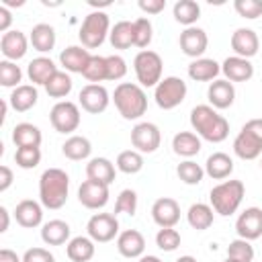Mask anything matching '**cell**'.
<instances>
[{"label": "cell", "mask_w": 262, "mask_h": 262, "mask_svg": "<svg viewBox=\"0 0 262 262\" xmlns=\"http://www.w3.org/2000/svg\"><path fill=\"white\" fill-rule=\"evenodd\" d=\"M192 129L211 143H221L229 135V123L223 115H219L211 104H196L190 111Z\"/></svg>", "instance_id": "1"}, {"label": "cell", "mask_w": 262, "mask_h": 262, "mask_svg": "<svg viewBox=\"0 0 262 262\" xmlns=\"http://www.w3.org/2000/svg\"><path fill=\"white\" fill-rule=\"evenodd\" d=\"M70 178L61 168H47L39 178V199L47 209H61L68 201Z\"/></svg>", "instance_id": "2"}, {"label": "cell", "mask_w": 262, "mask_h": 262, "mask_svg": "<svg viewBox=\"0 0 262 262\" xmlns=\"http://www.w3.org/2000/svg\"><path fill=\"white\" fill-rule=\"evenodd\" d=\"M113 102H115L119 115L127 121L139 119L147 111V96H145L143 88L139 84H131V82H123L115 88Z\"/></svg>", "instance_id": "3"}, {"label": "cell", "mask_w": 262, "mask_h": 262, "mask_svg": "<svg viewBox=\"0 0 262 262\" xmlns=\"http://www.w3.org/2000/svg\"><path fill=\"white\" fill-rule=\"evenodd\" d=\"M244 194H246V186L242 180H225V182L211 188L209 199H211V207L215 213L229 217L242 205Z\"/></svg>", "instance_id": "4"}, {"label": "cell", "mask_w": 262, "mask_h": 262, "mask_svg": "<svg viewBox=\"0 0 262 262\" xmlns=\"http://www.w3.org/2000/svg\"><path fill=\"white\" fill-rule=\"evenodd\" d=\"M233 151L242 160H256L262 154V119H250L233 139Z\"/></svg>", "instance_id": "5"}, {"label": "cell", "mask_w": 262, "mask_h": 262, "mask_svg": "<svg viewBox=\"0 0 262 262\" xmlns=\"http://www.w3.org/2000/svg\"><path fill=\"white\" fill-rule=\"evenodd\" d=\"M108 25L111 23H108V14L106 12H102V10L90 12L84 18V23L80 27V33H78V37L82 41V47H86V49L100 47L104 43L106 35H111L108 33Z\"/></svg>", "instance_id": "6"}, {"label": "cell", "mask_w": 262, "mask_h": 262, "mask_svg": "<svg viewBox=\"0 0 262 262\" xmlns=\"http://www.w3.org/2000/svg\"><path fill=\"white\" fill-rule=\"evenodd\" d=\"M162 57L160 53L151 51V49H143L135 55L133 59V70H135V76H137V82L141 86H158L160 80H162Z\"/></svg>", "instance_id": "7"}, {"label": "cell", "mask_w": 262, "mask_h": 262, "mask_svg": "<svg viewBox=\"0 0 262 262\" xmlns=\"http://www.w3.org/2000/svg\"><path fill=\"white\" fill-rule=\"evenodd\" d=\"M184 96H186V82L176 76H168V78L160 80V84L156 86V92H154L156 104L164 111L176 108L184 100Z\"/></svg>", "instance_id": "8"}, {"label": "cell", "mask_w": 262, "mask_h": 262, "mask_svg": "<svg viewBox=\"0 0 262 262\" xmlns=\"http://www.w3.org/2000/svg\"><path fill=\"white\" fill-rule=\"evenodd\" d=\"M49 121L57 133H72L80 125V108L70 100H59L49 113Z\"/></svg>", "instance_id": "9"}, {"label": "cell", "mask_w": 262, "mask_h": 262, "mask_svg": "<svg viewBox=\"0 0 262 262\" xmlns=\"http://www.w3.org/2000/svg\"><path fill=\"white\" fill-rule=\"evenodd\" d=\"M88 237L92 242H111L115 239V235L119 233V221H117V215L113 213H96L88 219Z\"/></svg>", "instance_id": "10"}, {"label": "cell", "mask_w": 262, "mask_h": 262, "mask_svg": "<svg viewBox=\"0 0 262 262\" xmlns=\"http://www.w3.org/2000/svg\"><path fill=\"white\" fill-rule=\"evenodd\" d=\"M160 141H162V133L154 123L143 121L131 129V143L139 154H154L160 147Z\"/></svg>", "instance_id": "11"}, {"label": "cell", "mask_w": 262, "mask_h": 262, "mask_svg": "<svg viewBox=\"0 0 262 262\" xmlns=\"http://www.w3.org/2000/svg\"><path fill=\"white\" fill-rule=\"evenodd\" d=\"M235 231L242 239H258L262 235V209L260 207H248L235 221Z\"/></svg>", "instance_id": "12"}, {"label": "cell", "mask_w": 262, "mask_h": 262, "mask_svg": "<svg viewBox=\"0 0 262 262\" xmlns=\"http://www.w3.org/2000/svg\"><path fill=\"white\" fill-rule=\"evenodd\" d=\"M78 201L86 209H100L108 203V186L96 180H84L78 188Z\"/></svg>", "instance_id": "13"}, {"label": "cell", "mask_w": 262, "mask_h": 262, "mask_svg": "<svg viewBox=\"0 0 262 262\" xmlns=\"http://www.w3.org/2000/svg\"><path fill=\"white\" fill-rule=\"evenodd\" d=\"M80 104L86 113H92V115H98L102 111H106L108 106V92L104 86L100 84H86L82 90H80Z\"/></svg>", "instance_id": "14"}, {"label": "cell", "mask_w": 262, "mask_h": 262, "mask_svg": "<svg viewBox=\"0 0 262 262\" xmlns=\"http://www.w3.org/2000/svg\"><path fill=\"white\" fill-rule=\"evenodd\" d=\"M207 43H209V37H207V33H205L203 29H199V27H188V29H184V31L180 33V49H182V53L188 55V57L199 59V57L205 53Z\"/></svg>", "instance_id": "15"}, {"label": "cell", "mask_w": 262, "mask_h": 262, "mask_svg": "<svg viewBox=\"0 0 262 262\" xmlns=\"http://www.w3.org/2000/svg\"><path fill=\"white\" fill-rule=\"evenodd\" d=\"M151 217L160 227H174L180 219V205L170 196H162L151 205Z\"/></svg>", "instance_id": "16"}, {"label": "cell", "mask_w": 262, "mask_h": 262, "mask_svg": "<svg viewBox=\"0 0 262 262\" xmlns=\"http://www.w3.org/2000/svg\"><path fill=\"white\" fill-rule=\"evenodd\" d=\"M258 47H260V39L256 35V31L252 29H235L233 35H231V49L235 51L237 57H244V59H250L258 53Z\"/></svg>", "instance_id": "17"}, {"label": "cell", "mask_w": 262, "mask_h": 262, "mask_svg": "<svg viewBox=\"0 0 262 262\" xmlns=\"http://www.w3.org/2000/svg\"><path fill=\"white\" fill-rule=\"evenodd\" d=\"M27 47H29V41H27L25 33H20V31H16V29L4 33L2 39H0V51H2V55H4L8 61H16V59L25 57Z\"/></svg>", "instance_id": "18"}, {"label": "cell", "mask_w": 262, "mask_h": 262, "mask_svg": "<svg viewBox=\"0 0 262 262\" xmlns=\"http://www.w3.org/2000/svg\"><path fill=\"white\" fill-rule=\"evenodd\" d=\"M207 96L213 108H229L235 98V88L229 80H213L207 90Z\"/></svg>", "instance_id": "19"}, {"label": "cell", "mask_w": 262, "mask_h": 262, "mask_svg": "<svg viewBox=\"0 0 262 262\" xmlns=\"http://www.w3.org/2000/svg\"><path fill=\"white\" fill-rule=\"evenodd\" d=\"M117 250L125 258H139L145 250V237L137 229H125L117 237Z\"/></svg>", "instance_id": "20"}, {"label": "cell", "mask_w": 262, "mask_h": 262, "mask_svg": "<svg viewBox=\"0 0 262 262\" xmlns=\"http://www.w3.org/2000/svg\"><path fill=\"white\" fill-rule=\"evenodd\" d=\"M90 51L86 47H80V45H70L66 47L61 53H59V61L61 66L68 70V72H74V74H82L90 61Z\"/></svg>", "instance_id": "21"}, {"label": "cell", "mask_w": 262, "mask_h": 262, "mask_svg": "<svg viewBox=\"0 0 262 262\" xmlns=\"http://www.w3.org/2000/svg\"><path fill=\"white\" fill-rule=\"evenodd\" d=\"M221 72L229 82H248L254 76V66L250 63V59L231 55L221 63Z\"/></svg>", "instance_id": "22"}, {"label": "cell", "mask_w": 262, "mask_h": 262, "mask_svg": "<svg viewBox=\"0 0 262 262\" xmlns=\"http://www.w3.org/2000/svg\"><path fill=\"white\" fill-rule=\"evenodd\" d=\"M14 219H16V223H18L20 227H27V229L37 227V225L43 221V209H41V205H39L37 201L25 199V201H20V203L16 205V209H14Z\"/></svg>", "instance_id": "23"}, {"label": "cell", "mask_w": 262, "mask_h": 262, "mask_svg": "<svg viewBox=\"0 0 262 262\" xmlns=\"http://www.w3.org/2000/svg\"><path fill=\"white\" fill-rule=\"evenodd\" d=\"M37 98H39L37 88L31 86V84H20V86H16V88L12 90V94L8 96L10 106H12L16 113H27L29 108H33V106L37 104Z\"/></svg>", "instance_id": "24"}, {"label": "cell", "mask_w": 262, "mask_h": 262, "mask_svg": "<svg viewBox=\"0 0 262 262\" xmlns=\"http://www.w3.org/2000/svg\"><path fill=\"white\" fill-rule=\"evenodd\" d=\"M233 172V160L223 154V151H215L207 158L205 164V174H209L213 180H223Z\"/></svg>", "instance_id": "25"}, {"label": "cell", "mask_w": 262, "mask_h": 262, "mask_svg": "<svg viewBox=\"0 0 262 262\" xmlns=\"http://www.w3.org/2000/svg\"><path fill=\"white\" fill-rule=\"evenodd\" d=\"M70 225L61 219H51L41 227V239L47 246H61L70 239Z\"/></svg>", "instance_id": "26"}, {"label": "cell", "mask_w": 262, "mask_h": 262, "mask_svg": "<svg viewBox=\"0 0 262 262\" xmlns=\"http://www.w3.org/2000/svg\"><path fill=\"white\" fill-rule=\"evenodd\" d=\"M86 176H88V180H96V182H102L108 186L115 180V166L106 158H92L86 164Z\"/></svg>", "instance_id": "27"}, {"label": "cell", "mask_w": 262, "mask_h": 262, "mask_svg": "<svg viewBox=\"0 0 262 262\" xmlns=\"http://www.w3.org/2000/svg\"><path fill=\"white\" fill-rule=\"evenodd\" d=\"M57 72V68H55V63L49 59V57H35L29 66H27V76H29V80L33 82V84H47L49 82V78L53 76Z\"/></svg>", "instance_id": "28"}, {"label": "cell", "mask_w": 262, "mask_h": 262, "mask_svg": "<svg viewBox=\"0 0 262 262\" xmlns=\"http://www.w3.org/2000/svg\"><path fill=\"white\" fill-rule=\"evenodd\" d=\"M219 72H221V66H219L215 59H209V57H199V59H194L192 63H188V76H190L194 82H209V80H215Z\"/></svg>", "instance_id": "29"}, {"label": "cell", "mask_w": 262, "mask_h": 262, "mask_svg": "<svg viewBox=\"0 0 262 262\" xmlns=\"http://www.w3.org/2000/svg\"><path fill=\"white\" fill-rule=\"evenodd\" d=\"M41 139L43 135L33 123H18L12 129V141L16 143V147H39Z\"/></svg>", "instance_id": "30"}, {"label": "cell", "mask_w": 262, "mask_h": 262, "mask_svg": "<svg viewBox=\"0 0 262 262\" xmlns=\"http://www.w3.org/2000/svg\"><path fill=\"white\" fill-rule=\"evenodd\" d=\"M29 39H31L33 49H37L41 53H47V51H51L55 47V29L51 25H47V23H39V25L33 27Z\"/></svg>", "instance_id": "31"}, {"label": "cell", "mask_w": 262, "mask_h": 262, "mask_svg": "<svg viewBox=\"0 0 262 262\" xmlns=\"http://www.w3.org/2000/svg\"><path fill=\"white\" fill-rule=\"evenodd\" d=\"M172 149L174 154L178 156H184V158H192L201 151V139L196 137V133L192 131H180L174 135L172 139Z\"/></svg>", "instance_id": "32"}, {"label": "cell", "mask_w": 262, "mask_h": 262, "mask_svg": "<svg viewBox=\"0 0 262 262\" xmlns=\"http://www.w3.org/2000/svg\"><path fill=\"white\" fill-rule=\"evenodd\" d=\"M66 254L72 262H88L94 256V242L90 237H84V235L72 237L68 242Z\"/></svg>", "instance_id": "33"}, {"label": "cell", "mask_w": 262, "mask_h": 262, "mask_svg": "<svg viewBox=\"0 0 262 262\" xmlns=\"http://www.w3.org/2000/svg\"><path fill=\"white\" fill-rule=\"evenodd\" d=\"M186 219H188V225L192 229L205 231L213 225V207H209L205 203H194V205H190Z\"/></svg>", "instance_id": "34"}, {"label": "cell", "mask_w": 262, "mask_h": 262, "mask_svg": "<svg viewBox=\"0 0 262 262\" xmlns=\"http://www.w3.org/2000/svg\"><path fill=\"white\" fill-rule=\"evenodd\" d=\"M61 151H63V156H66L68 160L78 162V160H86V158L90 156L92 145H90V141H88L86 137H82V135H72V137L66 139V143L61 145Z\"/></svg>", "instance_id": "35"}, {"label": "cell", "mask_w": 262, "mask_h": 262, "mask_svg": "<svg viewBox=\"0 0 262 262\" xmlns=\"http://www.w3.org/2000/svg\"><path fill=\"white\" fill-rule=\"evenodd\" d=\"M111 45L115 49H129L135 41V33H133V23L129 20H119L113 29H111Z\"/></svg>", "instance_id": "36"}, {"label": "cell", "mask_w": 262, "mask_h": 262, "mask_svg": "<svg viewBox=\"0 0 262 262\" xmlns=\"http://www.w3.org/2000/svg\"><path fill=\"white\" fill-rule=\"evenodd\" d=\"M199 16H201V6L194 0H178L174 4V18L186 29L192 27L199 20Z\"/></svg>", "instance_id": "37"}, {"label": "cell", "mask_w": 262, "mask_h": 262, "mask_svg": "<svg viewBox=\"0 0 262 262\" xmlns=\"http://www.w3.org/2000/svg\"><path fill=\"white\" fill-rule=\"evenodd\" d=\"M45 90H47V94L51 98H63V96H68L70 90H72V78H70V74L57 70L49 78V82L45 84Z\"/></svg>", "instance_id": "38"}, {"label": "cell", "mask_w": 262, "mask_h": 262, "mask_svg": "<svg viewBox=\"0 0 262 262\" xmlns=\"http://www.w3.org/2000/svg\"><path fill=\"white\" fill-rule=\"evenodd\" d=\"M143 168V156L137 149H125L117 156V170L123 174H137Z\"/></svg>", "instance_id": "39"}, {"label": "cell", "mask_w": 262, "mask_h": 262, "mask_svg": "<svg viewBox=\"0 0 262 262\" xmlns=\"http://www.w3.org/2000/svg\"><path fill=\"white\" fill-rule=\"evenodd\" d=\"M82 76L88 82H92V84H98V82L106 80V57L92 55L90 61H88V66H86V70L82 72Z\"/></svg>", "instance_id": "40"}, {"label": "cell", "mask_w": 262, "mask_h": 262, "mask_svg": "<svg viewBox=\"0 0 262 262\" xmlns=\"http://www.w3.org/2000/svg\"><path fill=\"white\" fill-rule=\"evenodd\" d=\"M176 174H178V178H180L184 184H199V182L203 180V176H205V170H203L196 162L186 160V162H180V164H178Z\"/></svg>", "instance_id": "41"}, {"label": "cell", "mask_w": 262, "mask_h": 262, "mask_svg": "<svg viewBox=\"0 0 262 262\" xmlns=\"http://www.w3.org/2000/svg\"><path fill=\"white\" fill-rule=\"evenodd\" d=\"M20 78H23V72H20V68L14 61H8V59L0 61V84L4 88H12V86L16 88V86H20L18 84Z\"/></svg>", "instance_id": "42"}, {"label": "cell", "mask_w": 262, "mask_h": 262, "mask_svg": "<svg viewBox=\"0 0 262 262\" xmlns=\"http://www.w3.org/2000/svg\"><path fill=\"white\" fill-rule=\"evenodd\" d=\"M227 258H233L239 262H252L254 260V248L248 239L237 237L227 246Z\"/></svg>", "instance_id": "43"}, {"label": "cell", "mask_w": 262, "mask_h": 262, "mask_svg": "<svg viewBox=\"0 0 262 262\" xmlns=\"http://www.w3.org/2000/svg\"><path fill=\"white\" fill-rule=\"evenodd\" d=\"M151 23H149V18H145V16H139L137 20H133V33H135V41H133V45L135 47H141V51L151 43Z\"/></svg>", "instance_id": "44"}, {"label": "cell", "mask_w": 262, "mask_h": 262, "mask_svg": "<svg viewBox=\"0 0 262 262\" xmlns=\"http://www.w3.org/2000/svg\"><path fill=\"white\" fill-rule=\"evenodd\" d=\"M14 162L23 170H31V168L39 166V162H41V149L39 147H16Z\"/></svg>", "instance_id": "45"}, {"label": "cell", "mask_w": 262, "mask_h": 262, "mask_svg": "<svg viewBox=\"0 0 262 262\" xmlns=\"http://www.w3.org/2000/svg\"><path fill=\"white\" fill-rule=\"evenodd\" d=\"M156 246L164 252H174L180 246V233L174 227H162L156 233Z\"/></svg>", "instance_id": "46"}, {"label": "cell", "mask_w": 262, "mask_h": 262, "mask_svg": "<svg viewBox=\"0 0 262 262\" xmlns=\"http://www.w3.org/2000/svg\"><path fill=\"white\" fill-rule=\"evenodd\" d=\"M137 211V194L131 188H125L119 192L117 203H115V215L125 213V215H135Z\"/></svg>", "instance_id": "47"}, {"label": "cell", "mask_w": 262, "mask_h": 262, "mask_svg": "<svg viewBox=\"0 0 262 262\" xmlns=\"http://www.w3.org/2000/svg\"><path fill=\"white\" fill-rule=\"evenodd\" d=\"M233 8L239 16L250 18V20L262 16V0H235Z\"/></svg>", "instance_id": "48"}, {"label": "cell", "mask_w": 262, "mask_h": 262, "mask_svg": "<svg viewBox=\"0 0 262 262\" xmlns=\"http://www.w3.org/2000/svg\"><path fill=\"white\" fill-rule=\"evenodd\" d=\"M127 74V63L121 55H106V80H121Z\"/></svg>", "instance_id": "49"}, {"label": "cell", "mask_w": 262, "mask_h": 262, "mask_svg": "<svg viewBox=\"0 0 262 262\" xmlns=\"http://www.w3.org/2000/svg\"><path fill=\"white\" fill-rule=\"evenodd\" d=\"M23 262H55V258L45 248H29L23 256Z\"/></svg>", "instance_id": "50"}, {"label": "cell", "mask_w": 262, "mask_h": 262, "mask_svg": "<svg viewBox=\"0 0 262 262\" xmlns=\"http://www.w3.org/2000/svg\"><path fill=\"white\" fill-rule=\"evenodd\" d=\"M139 8L147 14H158L166 8V0H139Z\"/></svg>", "instance_id": "51"}, {"label": "cell", "mask_w": 262, "mask_h": 262, "mask_svg": "<svg viewBox=\"0 0 262 262\" xmlns=\"http://www.w3.org/2000/svg\"><path fill=\"white\" fill-rule=\"evenodd\" d=\"M14 176H12V170L8 166H0V192L8 190V186L12 184Z\"/></svg>", "instance_id": "52"}, {"label": "cell", "mask_w": 262, "mask_h": 262, "mask_svg": "<svg viewBox=\"0 0 262 262\" xmlns=\"http://www.w3.org/2000/svg\"><path fill=\"white\" fill-rule=\"evenodd\" d=\"M10 23H12V16H10L8 8H6V6H0V33H2V35L8 33Z\"/></svg>", "instance_id": "53"}, {"label": "cell", "mask_w": 262, "mask_h": 262, "mask_svg": "<svg viewBox=\"0 0 262 262\" xmlns=\"http://www.w3.org/2000/svg\"><path fill=\"white\" fill-rule=\"evenodd\" d=\"M0 262H23V260L16 256V252H12L8 248H2L0 250Z\"/></svg>", "instance_id": "54"}, {"label": "cell", "mask_w": 262, "mask_h": 262, "mask_svg": "<svg viewBox=\"0 0 262 262\" xmlns=\"http://www.w3.org/2000/svg\"><path fill=\"white\" fill-rule=\"evenodd\" d=\"M0 217H2L0 231H6L8 229V211H6V207H0Z\"/></svg>", "instance_id": "55"}, {"label": "cell", "mask_w": 262, "mask_h": 262, "mask_svg": "<svg viewBox=\"0 0 262 262\" xmlns=\"http://www.w3.org/2000/svg\"><path fill=\"white\" fill-rule=\"evenodd\" d=\"M139 262H162V260H160L158 256H141Z\"/></svg>", "instance_id": "56"}, {"label": "cell", "mask_w": 262, "mask_h": 262, "mask_svg": "<svg viewBox=\"0 0 262 262\" xmlns=\"http://www.w3.org/2000/svg\"><path fill=\"white\" fill-rule=\"evenodd\" d=\"M176 262H196V258H192V256H180Z\"/></svg>", "instance_id": "57"}, {"label": "cell", "mask_w": 262, "mask_h": 262, "mask_svg": "<svg viewBox=\"0 0 262 262\" xmlns=\"http://www.w3.org/2000/svg\"><path fill=\"white\" fill-rule=\"evenodd\" d=\"M223 262H239V260H233V258H225Z\"/></svg>", "instance_id": "58"}, {"label": "cell", "mask_w": 262, "mask_h": 262, "mask_svg": "<svg viewBox=\"0 0 262 262\" xmlns=\"http://www.w3.org/2000/svg\"><path fill=\"white\" fill-rule=\"evenodd\" d=\"M260 168H262V160H260Z\"/></svg>", "instance_id": "59"}]
</instances>
